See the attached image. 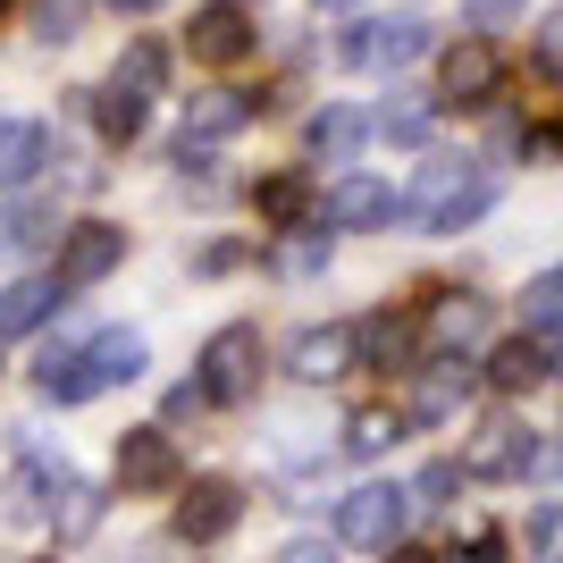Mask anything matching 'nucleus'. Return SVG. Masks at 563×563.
Segmentation results:
<instances>
[{
	"mask_svg": "<svg viewBox=\"0 0 563 563\" xmlns=\"http://www.w3.org/2000/svg\"><path fill=\"white\" fill-rule=\"evenodd\" d=\"M320 219H329V228H387V219H396V194L378 186V177H336V186L320 194Z\"/></svg>",
	"mask_w": 563,
	"mask_h": 563,
	"instance_id": "4468645a",
	"label": "nucleus"
},
{
	"mask_svg": "<svg viewBox=\"0 0 563 563\" xmlns=\"http://www.w3.org/2000/svg\"><path fill=\"white\" fill-rule=\"evenodd\" d=\"M9 9H18V0H0V18H9Z\"/></svg>",
	"mask_w": 563,
	"mask_h": 563,
	"instance_id": "a19ab883",
	"label": "nucleus"
},
{
	"mask_svg": "<svg viewBox=\"0 0 563 563\" xmlns=\"http://www.w3.org/2000/svg\"><path fill=\"white\" fill-rule=\"evenodd\" d=\"M101 505H110L101 488H85V479H59V496H51V521H59V539H85V530L101 521Z\"/></svg>",
	"mask_w": 563,
	"mask_h": 563,
	"instance_id": "cd10ccee",
	"label": "nucleus"
},
{
	"mask_svg": "<svg viewBox=\"0 0 563 563\" xmlns=\"http://www.w3.org/2000/svg\"><path fill=\"white\" fill-rule=\"evenodd\" d=\"M429 101H387V110L371 118V135H387V143H404V152H412V143H429Z\"/></svg>",
	"mask_w": 563,
	"mask_h": 563,
	"instance_id": "c756f323",
	"label": "nucleus"
},
{
	"mask_svg": "<svg viewBox=\"0 0 563 563\" xmlns=\"http://www.w3.org/2000/svg\"><path fill=\"white\" fill-rule=\"evenodd\" d=\"M143 118H152V101L126 93V85H101V93H93V126H101V143H135V135H143Z\"/></svg>",
	"mask_w": 563,
	"mask_h": 563,
	"instance_id": "b1692460",
	"label": "nucleus"
},
{
	"mask_svg": "<svg viewBox=\"0 0 563 563\" xmlns=\"http://www.w3.org/2000/svg\"><path fill=\"white\" fill-rule=\"evenodd\" d=\"M261 101L253 93H235V85H211V93H194L186 101V143H211V135H235L244 118H253Z\"/></svg>",
	"mask_w": 563,
	"mask_h": 563,
	"instance_id": "6ab92c4d",
	"label": "nucleus"
},
{
	"mask_svg": "<svg viewBox=\"0 0 563 563\" xmlns=\"http://www.w3.org/2000/svg\"><path fill=\"white\" fill-rule=\"evenodd\" d=\"M488 329V303H479V295H463V286H438V295H429V336H438V345H471V336Z\"/></svg>",
	"mask_w": 563,
	"mask_h": 563,
	"instance_id": "aec40b11",
	"label": "nucleus"
},
{
	"mask_svg": "<svg viewBox=\"0 0 563 563\" xmlns=\"http://www.w3.org/2000/svg\"><path fill=\"white\" fill-rule=\"evenodd\" d=\"M34 34L43 43H76L85 34V0H34Z\"/></svg>",
	"mask_w": 563,
	"mask_h": 563,
	"instance_id": "2f4dec72",
	"label": "nucleus"
},
{
	"mask_svg": "<svg viewBox=\"0 0 563 563\" xmlns=\"http://www.w3.org/2000/svg\"><path fill=\"white\" fill-rule=\"evenodd\" d=\"M110 85H126V93L152 101L168 85V51L161 43H126V51H118V68H110Z\"/></svg>",
	"mask_w": 563,
	"mask_h": 563,
	"instance_id": "bb28decb",
	"label": "nucleus"
},
{
	"mask_svg": "<svg viewBox=\"0 0 563 563\" xmlns=\"http://www.w3.org/2000/svg\"><path fill=\"white\" fill-rule=\"evenodd\" d=\"M521 329L547 336V345L563 336V261L547 269V278H530V295H521Z\"/></svg>",
	"mask_w": 563,
	"mask_h": 563,
	"instance_id": "a878e982",
	"label": "nucleus"
},
{
	"mask_svg": "<svg viewBox=\"0 0 563 563\" xmlns=\"http://www.w3.org/2000/svg\"><path fill=\"white\" fill-rule=\"evenodd\" d=\"M59 479H68L59 463H18V471H9V514H18V521L51 514V496H59Z\"/></svg>",
	"mask_w": 563,
	"mask_h": 563,
	"instance_id": "393cba45",
	"label": "nucleus"
},
{
	"mask_svg": "<svg viewBox=\"0 0 563 563\" xmlns=\"http://www.w3.org/2000/svg\"><path fill=\"white\" fill-rule=\"evenodd\" d=\"M118 261H126V228H118V219H76V228L59 235V269H51V278H59V295H85V286L110 278Z\"/></svg>",
	"mask_w": 563,
	"mask_h": 563,
	"instance_id": "423d86ee",
	"label": "nucleus"
},
{
	"mask_svg": "<svg viewBox=\"0 0 563 563\" xmlns=\"http://www.w3.org/2000/svg\"><path fill=\"white\" fill-rule=\"evenodd\" d=\"M59 211H43V202H9L0 211V261H25V253H43V244H59Z\"/></svg>",
	"mask_w": 563,
	"mask_h": 563,
	"instance_id": "412c9836",
	"label": "nucleus"
},
{
	"mask_svg": "<svg viewBox=\"0 0 563 563\" xmlns=\"http://www.w3.org/2000/svg\"><path fill=\"white\" fill-rule=\"evenodd\" d=\"M530 547H539V555H555V563H563V505H547V514L530 521Z\"/></svg>",
	"mask_w": 563,
	"mask_h": 563,
	"instance_id": "f704fd0d",
	"label": "nucleus"
},
{
	"mask_svg": "<svg viewBox=\"0 0 563 563\" xmlns=\"http://www.w3.org/2000/svg\"><path fill=\"white\" fill-rule=\"evenodd\" d=\"M143 362H152V345H143L135 329H101L93 345H85V371H93V396H101V387H126V378H143Z\"/></svg>",
	"mask_w": 563,
	"mask_h": 563,
	"instance_id": "f3484780",
	"label": "nucleus"
},
{
	"mask_svg": "<svg viewBox=\"0 0 563 563\" xmlns=\"http://www.w3.org/2000/svg\"><path fill=\"white\" fill-rule=\"evenodd\" d=\"M530 463H539V438L521 421H479L463 438V479H521Z\"/></svg>",
	"mask_w": 563,
	"mask_h": 563,
	"instance_id": "9d476101",
	"label": "nucleus"
},
{
	"mask_svg": "<svg viewBox=\"0 0 563 563\" xmlns=\"http://www.w3.org/2000/svg\"><path fill=\"white\" fill-rule=\"evenodd\" d=\"M404 521H412V488H396V479H371V488H353L345 505H336V539H345V547H371V555H387V547H404Z\"/></svg>",
	"mask_w": 563,
	"mask_h": 563,
	"instance_id": "7ed1b4c3",
	"label": "nucleus"
},
{
	"mask_svg": "<svg viewBox=\"0 0 563 563\" xmlns=\"http://www.w3.org/2000/svg\"><path fill=\"white\" fill-rule=\"evenodd\" d=\"M496 93H505V51H496L488 34L454 43L446 68H438V101H446V110H488Z\"/></svg>",
	"mask_w": 563,
	"mask_h": 563,
	"instance_id": "6e6552de",
	"label": "nucleus"
},
{
	"mask_svg": "<svg viewBox=\"0 0 563 563\" xmlns=\"http://www.w3.org/2000/svg\"><path fill=\"white\" fill-rule=\"evenodd\" d=\"M454 563H505V530H471V539L454 547Z\"/></svg>",
	"mask_w": 563,
	"mask_h": 563,
	"instance_id": "72a5a7b5",
	"label": "nucleus"
},
{
	"mask_svg": "<svg viewBox=\"0 0 563 563\" xmlns=\"http://www.w3.org/2000/svg\"><path fill=\"white\" fill-rule=\"evenodd\" d=\"M118 18H152V9H168V0H110Z\"/></svg>",
	"mask_w": 563,
	"mask_h": 563,
	"instance_id": "58836bf2",
	"label": "nucleus"
},
{
	"mask_svg": "<svg viewBox=\"0 0 563 563\" xmlns=\"http://www.w3.org/2000/svg\"><path fill=\"white\" fill-rule=\"evenodd\" d=\"M396 438H404V412H378V404L345 421V454H387Z\"/></svg>",
	"mask_w": 563,
	"mask_h": 563,
	"instance_id": "7c9ffc66",
	"label": "nucleus"
},
{
	"mask_svg": "<svg viewBox=\"0 0 563 563\" xmlns=\"http://www.w3.org/2000/svg\"><path fill=\"white\" fill-rule=\"evenodd\" d=\"M353 353H362L371 371H421V362H412V353H421V336H412V320H396V311L353 320Z\"/></svg>",
	"mask_w": 563,
	"mask_h": 563,
	"instance_id": "dca6fc26",
	"label": "nucleus"
},
{
	"mask_svg": "<svg viewBox=\"0 0 563 563\" xmlns=\"http://www.w3.org/2000/svg\"><path fill=\"white\" fill-rule=\"evenodd\" d=\"M253 211H261V228H278V235L320 228V186H311V168H278V177H261Z\"/></svg>",
	"mask_w": 563,
	"mask_h": 563,
	"instance_id": "f8f14e48",
	"label": "nucleus"
},
{
	"mask_svg": "<svg viewBox=\"0 0 563 563\" xmlns=\"http://www.w3.org/2000/svg\"><path fill=\"white\" fill-rule=\"evenodd\" d=\"M59 303H68L59 278H9V286H0V336H34Z\"/></svg>",
	"mask_w": 563,
	"mask_h": 563,
	"instance_id": "a211bd4d",
	"label": "nucleus"
},
{
	"mask_svg": "<svg viewBox=\"0 0 563 563\" xmlns=\"http://www.w3.org/2000/svg\"><path fill=\"white\" fill-rule=\"evenodd\" d=\"M345 362H353V329H303V336H295V362H286V371L320 387V378H336Z\"/></svg>",
	"mask_w": 563,
	"mask_h": 563,
	"instance_id": "5701e85b",
	"label": "nucleus"
},
{
	"mask_svg": "<svg viewBox=\"0 0 563 563\" xmlns=\"http://www.w3.org/2000/svg\"><path fill=\"white\" fill-rule=\"evenodd\" d=\"M496 211V177L479 161H429L412 177V194H396V219L421 235H463Z\"/></svg>",
	"mask_w": 563,
	"mask_h": 563,
	"instance_id": "f257e3e1",
	"label": "nucleus"
},
{
	"mask_svg": "<svg viewBox=\"0 0 563 563\" xmlns=\"http://www.w3.org/2000/svg\"><path fill=\"white\" fill-rule=\"evenodd\" d=\"M261 371H269L261 329L253 320H228V329H211V345H202V362H194V387H202V404H253Z\"/></svg>",
	"mask_w": 563,
	"mask_h": 563,
	"instance_id": "f03ea898",
	"label": "nucleus"
},
{
	"mask_svg": "<svg viewBox=\"0 0 563 563\" xmlns=\"http://www.w3.org/2000/svg\"><path fill=\"white\" fill-rule=\"evenodd\" d=\"M320 9H329V0H320Z\"/></svg>",
	"mask_w": 563,
	"mask_h": 563,
	"instance_id": "79ce46f5",
	"label": "nucleus"
},
{
	"mask_svg": "<svg viewBox=\"0 0 563 563\" xmlns=\"http://www.w3.org/2000/svg\"><path fill=\"white\" fill-rule=\"evenodd\" d=\"M496 387V396H530V387H547V378H555V345H547V336H505V345L488 353V371H479Z\"/></svg>",
	"mask_w": 563,
	"mask_h": 563,
	"instance_id": "ddd939ff",
	"label": "nucleus"
},
{
	"mask_svg": "<svg viewBox=\"0 0 563 563\" xmlns=\"http://www.w3.org/2000/svg\"><path fill=\"white\" fill-rule=\"evenodd\" d=\"M253 43H261V25H253V9H244V0H202V9H194V25H186V51L202 59V68H244V59H253Z\"/></svg>",
	"mask_w": 563,
	"mask_h": 563,
	"instance_id": "0eeeda50",
	"label": "nucleus"
},
{
	"mask_svg": "<svg viewBox=\"0 0 563 563\" xmlns=\"http://www.w3.org/2000/svg\"><path fill=\"white\" fill-rule=\"evenodd\" d=\"M278 563H336V547H329V539H295Z\"/></svg>",
	"mask_w": 563,
	"mask_h": 563,
	"instance_id": "4c0bfd02",
	"label": "nucleus"
},
{
	"mask_svg": "<svg viewBox=\"0 0 563 563\" xmlns=\"http://www.w3.org/2000/svg\"><path fill=\"white\" fill-rule=\"evenodd\" d=\"M362 143H371V118L345 110V101H329V110L311 118V161H353Z\"/></svg>",
	"mask_w": 563,
	"mask_h": 563,
	"instance_id": "4be33fe9",
	"label": "nucleus"
},
{
	"mask_svg": "<svg viewBox=\"0 0 563 563\" xmlns=\"http://www.w3.org/2000/svg\"><path fill=\"white\" fill-rule=\"evenodd\" d=\"M235 521H244V488H235V479H194V488H177V539L186 547L228 539Z\"/></svg>",
	"mask_w": 563,
	"mask_h": 563,
	"instance_id": "9b49d317",
	"label": "nucleus"
},
{
	"mask_svg": "<svg viewBox=\"0 0 563 563\" xmlns=\"http://www.w3.org/2000/svg\"><path fill=\"white\" fill-rule=\"evenodd\" d=\"M387 563H429V555H412V547H387Z\"/></svg>",
	"mask_w": 563,
	"mask_h": 563,
	"instance_id": "ea45409f",
	"label": "nucleus"
},
{
	"mask_svg": "<svg viewBox=\"0 0 563 563\" xmlns=\"http://www.w3.org/2000/svg\"><path fill=\"white\" fill-rule=\"evenodd\" d=\"M454 488H463V463H429L421 479H412V505H446Z\"/></svg>",
	"mask_w": 563,
	"mask_h": 563,
	"instance_id": "473e14b6",
	"label": "nucleus"
},
{
	"mask_svg": "<svg viewBox=\"0 0 563 563\" xmlns=\"http://www.w3.org/2000/svg\"><path fill=\"white\" fill-rule=\"evenodd\" d=\"M118 488L126 496H177L186 488V454H177V438H168L161 421L118 438Z\"/></svg>",
	"mask_w": 563,
	"mask_h": 563,
	"instance_id": "39448f33",
	"label": "nucleus"
},
{
	"mask_svg": "<svg viewBox=\"0 0 563 563\" xmlns=\"http://www.w3.org/2000/svg\"><path fill=\"white\" fill-rule=\"evenodd\" d=\"M51 168V126H34V118H0V194L34 186Z\"/></svg>",
	"mask_w": 563,
	"mask_h": 563,
	"instance_id": "2eb2a0df",
	"label": "nucleus"
},
{
	"mask_svg": "<svg viewBox=\"0 0 563 563\" xmlns=\"http://www.w3.org/2000/svg\"><path fill=\"white\" fill-rule=\"evenodd\" d=\"M539 59L563 76V9H547V18H539Z\"/></svg>",
	"mask_w": 563,
	"mask_h": 563,
	"instance_id": "c9c22d12",
	"label": "nucleus"
},
{
	"mask_svg": "<svg viewBox=\"0 0 563 563\" xmlns=\"http://www.w3.org/2000/svg\"><path fill=\"white\" fill-rule=\"evenodd\" d=\"M429 51V18H412V9H396V18H362V25H345V59L353 68H371V76H396V68H412Z\"/></svg>",
	"mask_w": 563,
	"mask_h": 563,
	"instance_id": "20e7f679",
	"label": "nucleus"
},
{
	"mask_svg": "<svg viewBox=\"0 0 563 563\" xmlns=\"http://www.w3.org/2000/svg\"><path fill=\"white\" fill-rule=\"evenodd\" d=\"M320 269H329V228H295L278 244V278L303 286V278H320Z\"/></svg>",
	"mask_w": 563,
	"mask_h": 563,
	"instance_id": "c85d7f7f",
	"label": "nucleus"
},
{
	"mask_svg": "<svg viewBox=\"0 0 563 563\" xmlns=\"http://www.w3.org/2000/svg\"><path fill=\"white\" fill-rule=\"evenodd\" d=\"M471 387H479V371H471L463 353H438V371H412V396H404V429H438V421H454Z\"/></svg>",
	"mask_w": 563,
	"mask_h": 563,
	"instance_id": "1a4fd4ad",
	"label": "nucleus"
},
{
	"mask_svg": "<svg viewBox=\"0 0 563 563\" xmlns=\"http://www.w3.org/2000/svg\"><path fill=\"white\" fill-rule=\"evenodd\" d=\"M463 9H471V25H505L514 9H530V0H463Z\"/></svg>",
	"mask_w": 563,
	"mask_h": 563,
	"instance_id": "e433bc0d",
	"label": "nucleus"
}]
</instances>
